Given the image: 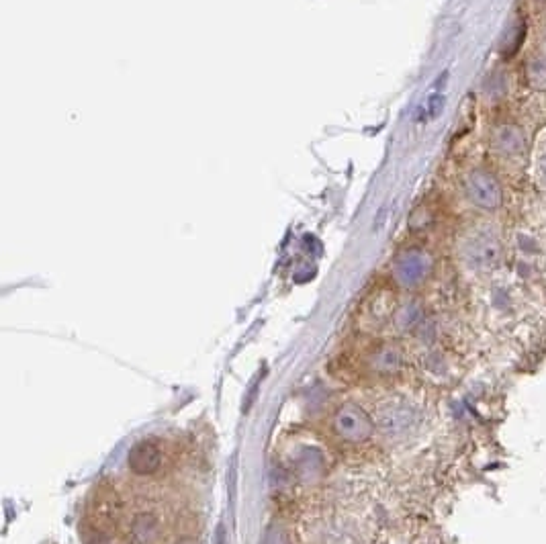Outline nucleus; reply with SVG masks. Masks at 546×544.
<instances>
[{
    "label": "nucleus",
    "mask_w": 546,
    "mask_h": 544,
    "mask_svg": "<svg viewBox=\"0 0 546 544\" xmlns=\"http://www.w3.org/2000/svg\"><path fill=\"white\" fill-rule=\"evenodd\" d=\"M461 258L463 262L479 272L493 270L499 262H502L504 246L499 240V234L491 228V225H481V228L469 230L461 240Z\"/></svg>",
    "instance_id": "f257e3e1"
},
{
    "label": "nucleus",
    "mask_w": 546,
    "mask_h": 544,
    "mask_svg": "<svg viewBox=\"0 0 546 544\" xmlns=\"http://www.w3.org/2000/svg\"><path fill=\"white\" fill-rule=\"evenodd\" d=\"M399 365H401V354H399V350H395L393 346L383 348V350L375 356V360H373V367H375L377 371H383V373L397 371Z\"/></svg>",
    "instance_id": "9d476101"
},
{
    "label": "nucleus",
    "mask_w": 546,
    "mask_h": 544,
    "mask_svg": "<svg viewBox=\"0 0 546 544\" xmlns=\"http://www.w3.org/2000/svg\"><path fill=\"white\" fill-rule=\"evenodd\" d=\"M526 82L534 90H546V52H536L526 60Z\"/></svg>",
    "instance_id": "1a4fd4ad"
},
{
    "label": "nucleus",
    "mask_w": 546,
    "mask_h": 544,
    "mask_svg": "<svg viewBox=\"0 0 546 544\" xmlns=\"http://www.w3.org/2000/svg\"><path fill=\"white\" fill-rule=\"evenodd\" d=\"M160 465H162V452L154 442L142 440L131 446L127 455V467L131 473L148 477V475H154L160 469Z\"/></svg>",
    "instance_id": "0eeeda50"
},
{
    "label": "nucleus",
    "mask_w": 546,
    "mask_h": 544,
    "mask_svg": "<svg viewBox=\"0 0 546 544\" xmlns=\"http://www.w3.org/2000/svg\"><path fill=\"white\" fill-rule=\"evenodd\" d=\"M536 176H538V183L542 185V189H546V144H544V146L540 148V152H538Z\"/></svg>",
    "instance_id": "9b49d317"
},
{
    "label": "nucleus",
    "mask_w": 546,
    "mask_h": 544,
    "mask_svg": "<svg viewBox=\"0 0 546 544\" xmlns=\"http://www.w3.org/2000/svg\"><path fill=\"white\" fill-rule=\"evenodd\" d=\"M416 420L418 412L412 405L401 399H391L379 405L375 424L381 428V432L389 436H399L412 430L416 426Z\"/></svg>",
    "instance_id": "39448f33"
},
{
    "label": "nucleus",
    "mask_w": 546,
    "mask_h": 544,
    "mask_svg": "<svg viewBox=\"0 0 546 544\" xmlns=\"http://www.w3.org/2000/svg\"><path fill=\"white\" fill-rule=\"evenodd\" d=\"M432 268V260L422 250H407L395 262V277L403 287L420 285Z\"/></svg>",
    "instance_id": "423d86ee"
},
{
    "label": "nucleus",
    "mask_w": 546,
    "mask_h": 544,
    "mask_svg": "<svg viewBox=\"0 0 546 544\" xmlns=\"http://www.w3.org/2000/svg\"><path fill=\"white\" fill-rule=\"evenodd\" d=\"M463 193L481 211H497L504 205V187L489 168H471L463 178Z\"/></svg>",
    "instance_id": "f03ea898"
},
{
    "label": "nucleus",
    "mask_w": 546,
    "mask_h": 544,
    "mask_svg": "<svg viewBox=\"0 0 546 544\" xmlns=\"http://www.w3.org/2000/svg\"><path fill=\"white\" fill-rule=\"evenodd\" d=\"M491 152L508 162L524 160L528 154V135L522 125L516 121H504L497 123L491 129Z\"/></svg>",
    "instance_id": "20e7f679"
},
{
    "label": "nucleus",
    "mask_w": 546,
    "mask_h": 544,
    "mask_svg": "<svg viewBox=\"0 0 546 544\" xmlns=\"http://www.w3.org/2000/svg\"><path fill=\"white\" fill-rule=\"evenodd\" d=\"M377 430L373 416L358 403H342L332 416V432L348 444L367 442Z\"/></svg>",
    "instance_id": "7ed1b4c3"
},
{
    "label": "nucleus",
    "mask_w": 546,
    "mask_h": 544,
    "mask_svg": "<svg viewBox=\"0 0 546 544\" xmlns=\"http://www.w3.org/2000/svg\"><path fill=\"white\" fill-rule=\"evenodd\" d=\"M176 544H199V540L193 536H182V538H178Z\"/></svg>",
    "instance_id": "f8f14e48"
},
{
    "label": "nucleus",
    "mask_w": 546,
    "mask_h": 544,
    "mask_svg": "<svg viewBox=\"0 0 546 544\" xmlns=\"http://www.w3.org/2000/svg\"><path fill=\"white\" fill-rule=\"evenodd\" d=\"M131 544H156L160 540V522L154 514L135 516L129 532Z\"/></svg>",
    "instance_id": "6e6552de"
}]
</instances>
